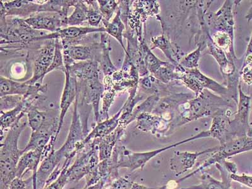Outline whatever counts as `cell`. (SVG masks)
<instances>
[{
    "mask_svg": "<svg viewBox=\"0 0 252 189\" xmlns=\"http://www.w3.org/2000/svg\"><path fill=\"white\" fill-rule=\"evenodd\" d=\"M21 121L8 130L1 140L0 148V189H8L11 181L16 177V170L20 157L24 154L18 146L22 131L28 126Z\"/></svg>",
    "mask_w": 252,
    "mask_h": 189,
    "instance_id": "obj_1",
    "label": "cell"
},
{
    "mask_svg": "<svg viewBox=\"0 0 252 189\" xmlns=\"http://www.w3.org/2000/svg\"><path fill=\"white\" fill-rule=\"evenodd\" d=\"M202 138H208V134H207L206 131L202 132L196 136L180 141L179 143L173 144L172 145L166 146V147L160 148V149L143 153L132 152L131 151L127 150L125 146H120V147H118V167L126 168L130 172H133V171L139 169V168L143 169L146 164L150 159L160 154L161 153L170 150L171 148L176 147L177 146L181 145L182 144Z\"/></svg>",
    "mask_w": 252,
    "mask_h": 189,
    "instance_id": "obj_2",
    "label": "cell"
},
{
    "mask_svg": "<svg viewBox=\"0 0 252 189\" xmlns=\"http://www.w3.org/2000/svg\"><path fill=\"white\" fill-rule=\"evenodd\" d=\"M249 137L244 136L237 137V138L231 139L230 140L226 141V143L218 146L217 150L213 152V156L209 158L208 160L205 161L196 170L193 171L190 174L184 177L182 179L179 180L178 182L189 179V178L196 174L197 172H201V171L213 165V164L222 163V161L226 160V159L229 157L242 154V153L249 152Z\"/></svg>",
    "mask_w": 252,
    "mask_h": 189,
    "instance_id": "obj_3",
    "label": "cell"
},
{
    "mask_svg": "<svg viewBox=\"0 0 252 189\" xmlns=\"http://www.w3.org/2000/svg\"><path fill=\"white\" fill-rule=\"evenodd\" d=\"M87 149H83L76 155V159L66 170L69 182L80 181L86 177L100 162L98 150L94 141L88 144Z\"/></svg>",
    "mask_w": 252,
    "mask_h": 189,
    "instance_id": "obj_4",
    "label": "cell"
},
{
    "mask_svg": "<svg viewBox=\"0 0 252 189\" xmlns=\"http://www.w3.org/2000/svg\"><path fill=\"white\" fill-rule=\"evenodd\" d=\"M224 102L223 99L215 96L211 93L205 94V91H202L196 98L186 103L188 107L182 112L180 125L210 116L213 105H222Z\"/></svg>",
    "mask_w": 252,
    "mask_h": 189,
    "instance_id": "obj_5",
    "label": "cell"
},
{
    "mask_svg": "<svg viewBox=\"0 0 252 189\" xmlns=\"http://www.w3.org/2000/svg\"><path fill=\"white\" fill-rule=\"evenodd\" d=\"M56 51V40L49 42L41 48L31 53V62L32 65L33 75L26 82L30 85L43 82L44 76L53 63Z\"/></svg>",
    "mask_w": 252,
    "mask_h": 189,
    "instance_id": "obj_6",
    "label": "cell"
},
{
    "mask_svg": "<svg viewBox=\"0 0 252 189\" xmlns=\"http://www.w3.org/2000/svg\"><path fill=\"white\" fill-rule=\"evenodd\" d=\"M78 105V95L74 103L73 118L66 140L59 150H56V152L62 159H66L69 157L75 158L78 155L76 149L79 144L82 143L86 138L85 130L81 122Z\"/></svg>",
    "mask_w": 252,
    "mask_h": 189,
    "instance_id": "obj_7",
    "label": "cell"
},
{
    "mask_svg": "<svg viewBox=\"0 0 252 189\" xmlns=\"http://www.w3.org/2000/svg\"><path fill=\"white\" fill-rule=\"evenodd\" d=\"M181 80L187 87L194 92L196 96H199L204 89H210L216 93L227 95L229 90L215 82L212 79L207 77L198 69H186L182 73Z\"/></svg>",
    "mask_w": 252,
    "mask_h": 189,
    "instance_id": "obj_8",
    "label": "cell"
},
{
    "mask_svg": "<svg viewBox=\"0 0 252 189\" xmlns=\"http://www.w3.org/2000/svg\"><path fill=\"white\" fill-rule=\"evenodd\" d=\"M47 85L36 83L30 85L26 82H18L1 76L0 78V96L20 95L24 98L31 96H39V93L44 94L47 91Z\"/></svg>",
    "mask_w": 252,
    "mask_h": 189,
    "instance_id": "obj_9",
    "label": "cell"
},
{
    "mask_svg": "<svg viewBox=\"0 0 252 189\" xmlns=\"http://www.w3.org/2000/svg\"><path fill=\"white\" fill-rule=\"evenodd\" d=\"M67 17L56 13H39L24 19L26 23L36 31L57 32L67 28Z\"/></svg>",
    "mask_w": 252,
    "mask_h": 189,
    "instance_id": "obj_10",
    "label": "cell"
},
{
    "mask_svg": "<svg viewBox=\"0 0 252 189\" xmlns=\"http://www.w3.org/2000/svg\"><path fill=\"white\" fill-rule=\"evenodd\" d=\"M94 32H105V29L104 27L102 28L67 27V28L61 29L57 32L49 33L43 37H40L38 39L37 41L59 39L62 40L63 46L71 45V42H75L76 40L80 39L83 36Z\"/></svg>",
    "mask_w": 252,
    "mask_h": 189,
    "instance_id": "obj_11",
    "label": "cell"
},
{
    "mask_svg": "<svg viewBox=\"0 0 252 189\" xmlns=\"http://www.w3.org/2000/svg\"><path fill=\"white\" fill-rule=\"evenodd\" d=\"M82 82L83 83V100L93 108L94 122L100 123L99 103L105 92L104 85L101 83L99 76Z\"/></svg>",
    "mask_w": 252,
    "mask_h": 189,
    "instance_id": "obj_12",
    "label": "cell"
},
{
    "mask_svg": "<svg viewBox=\"0 0 252 189\" xmlns=\"http://www.w3.org/2000/svg\"><path fill=\"white\" fill-rule=\"evenodd\" d=\"M64 73L66 76V81H65L64 88L63 92L62 100H61L59 128L56 136V139H57L59 136L67 110L74 101L76 100L79 94L77 78L72 75L67 69Z\"/></svg>",
    "mask_w": 252,
    "mask_h": 189,
    "instance_id": "obj_13",
    "label": "cell"
},
{
    "mask_svg": "<svg viewBox=\"0 0 252 189\" xmlns=\"http://www.w3.org/2000/svg\"><path fill=\"white\" fill-rule=\"evenodd\" d=\"M39 96H31L24 98V100L19 105L8 111L1 112V140L3 138L4 132L8 131L13 126L21 121L29 108L33 105V103L37 100Z\"/></svg>",
    "mask_w": 252,
    "mask_h": 189,
    "instance_id": "obj_14",
    "label": "cell"
},
{
    "mask_svg": "<svg viewBox=\"0 0 252 189\" xmlns=\"http://www.w3.org/2000/svg\"><path fill=\"white\" fill-rule=\"evenodd\" d=\"M40 8L41 4L24 0L6 2L4 3L1 1V19L8 16H17L24 19L34 13H40Z\"/></svg>",
    "mask_w": 252,
    "mask_h": 189,
    "instance_id": "obj_15",
    "label": "cell"
},
{
    "mask_svg": "<svg viewBox=\"0 0 252 189\" xmlns=\"http://www.w3.org/2000/svg\"><path fill=\"white\" fill-rule=\"evenodd\" d=\"M218 147L209 148L201 152H175L170 160L171 169L175 173V176L184 174L193 167L198 157L207 153L215 152Z\"/></svg>",
    "mask_w": 252,
    "mask_h": 189,
    "instance_id": "obj_16",
    "label": "cell"
},
{
    "mask_svg": "<svg viewBox=\"0 0 252 189\" xmlns=\"http://www.w3.org/2000/svg\"><path fill=\"white\" fill-rule=\"evenodd\" d=\"M123 107L111 119L102 121L96 124L95 127L87 135L82 143L79 144L78 150L79 153L84 149L88 144L95 139L102 138L113 132L118 128L119 125V118L122 114Z\"/></svg>",
    "mask_w": 252,
    "mask_h": 189,
    "instance_id": "obj_17",
    "label": "cell"
},
{
    "mask_svg": "<svg viewBox=\"0 0 252 189\" xmlns=\"http://www.w3.org/2000/svg\"><path fill=\"white\" fill-rule=\"evenodd\" d=\"M63 45V44H62ZM94 46L91 45H64L63 46L65 67L71 66L75 61H94Z\"/></svg>",
    "mask_w": 252,
    "mask_h": 189,
    "instance_id": "obj_18",
    "label": "cell"
},
{
    "mask_svg": "<svg viewBox=\"0 0 252 189\" xmlns=\"http://www.w3.org/2000/svg\"><path fill=\"white\" fill-rule=\"evenodd\" d=\"M125 128L118 126L111 134L102 138L94 139V141L98 148L100 161L110 158L112 157L116 143L120 140L125 133Z\"/></svg>",
    "mask_w": 252,
    "mask_h": 189,
    "instance_id": "obj_19",
    "label": "cell"
},
{
    "mask_svg": "<svg viewBox=\"0 0 252 189\" xmlns=\"http://www.w3.org/2000/svg\"><path fill=\"white\" fill-rule=\"evenodd\" d=\"M238 92H239V101L238 103V110L235 116V119L233 122L229 123V127L235 126H240L244 127L247 130V134L251 129V125L249 123L250 109H251V98L247 95L242 91V86L240 83L238 85Z\"/></svg>",
    "mask_w": 252,
    "mask_h": 189,
    "instance_id": "obj_20",
    "label": "cell"
},
{
    "mask_svg": "<svg viewBox=\"0 0 252 189\" xmlns=\"http://www.w3.org/2000/svg\"><path fill=\"white\" fill-rule=\"evenodd\" d=\"M65 67L81 82L99 76V63L94 60L74 63Z\"/></svg>",
    "mask_w": 252,
    "mask_h": 189,
    "instance_id": "obj_21",
    "label": "cell"
},
{
    "mask_svg": "<svg viewBox=\"0 0 252 189\" xmlns=\"http://www.w3.org/2000/svg\"><path fill=\"white\" fill-rule=\"evenodd\" d=\"M136 127L142 131H151L155 134L165 131L168 125L163 118L152 116L150 113H142L137 118Z\"/></svg>",
    "mask_w": 252,
    "mask_h": 189,
    "instance_id": "obj_22",
    "label": "cell"
},
{
    "mask_svg": "<svg viewBox=\"0 0 252 189\" xmlns=\"http://www.w3.org/2000/svg\"><path fill=\"white\" fill-rule=\"evenodd\" d=\"M216 165L221 173L222 181H218L217 179H214L211 175L207 174V173H204L201 176V182L199 185L178 189H231L230 188V180H228L230 179V175L228 177V174H225L226 172L222 168L223 166H222L219 163L216 164Z\"/></svg>",
    "mask_w": 252,
    "mask_h": 189,
    "instance_id": "obj_23",
    "label": "cell"
},
{
    "mask_svg": "<svg viewBox=\"0 0 252 189\" xmlns=\"http://www.w3.org/2000/svg\"><path fill=\"white\" fill-rule=\"evenodd\" d=\"M100 47V68L104 74L105 77H110L118 71V69L114 66L110 58V51L111 50V47H110L109 35L102 33L101 35Z\"/></svg>",
    "mask_w": 252,
    "mask_h": 189,
    "instance_id": "obj_24",
    "label": "cell"
},
{
    "mask_svg": "<svg viewBox=\"0 0 252 189\" xmlns=\"http://www.w3.org/2000/svg\"><path fill=\"white\" fill-rule=\"evenodd\" d=\"M207 44H208L209 54L212 55L219 63L222 74L228 76H232L236 69L235 64L233 62H229V60L227 59L224 51L216 46L213 43L212 40H209Z\"/></svg>",
    "mask_w": 252,
    "mask_h": 189,
    "instance_id": "obj_25",
    "label": "cell"
},
{
    "mask_svg": "<svg viewBox=\"0 0 252 189\" xmlns=\"http://www.w3.org/2000/svg\"><path fill=\"white\" fill-rule=\"evenodd\" d=\"M229 118L225 116H216L213 119L212 126L209 130L210 137L217 139L219 140L220 145H222L227 141L229 129Z\"/></svg>",
    "mask_w": 252,
    "mask_h": 189,
    "instance_id": "obj_26",
    "label": "cell"
},
{
    "mask_svg": "<svg viewBox=\"0 0 252 189\" xmlns=\"http://www.w3.org/2000/svg\"><path fill=\"white\" fill-rule=\"evenodd\" d=\"M27 115H28V124L31 128L32 132H35L41 129L48 122L49 119L53 116L47 112L40 111L33 105L29 108L27 111Z\"/></svg>",
    "mask_w": 252,
    "mask_h": 189,
    "instance_id": "obj_27",
    "label": "cell"
},
{
    "mask_svg": "<svg viewBox=\"0 0 252 189\" xmlns=\"http://www.w3.org/2000/svg\"><path fill=\"white\" fill-rule=\"evenodd\" d=\"M121 10L119 8L117 11V14L111 22L103 24L105 29V32L108 35L112 36L119 42V43L122 46L124 51L126 53L125 45L123 44V32L125 30V26L124 24L122 19H121Z\"/></svg>",
    "mask_w": 252,
    "mask_h": 189,
    "instance_id": "obj_28",
    "label": "cell"
},
{
    "mask_svg": "<svg viewBox=\"0 0 252 189\" xmlns=\"http://www.w3.org/2000/svg\"><path fill=\"white\" fill-rule=\"evenodd\" d=\"M83 1H76L73 7L75 10L72 14L67 17V24L70 27L80 26L83 22H87V14L89 6Z\"/></svg>",
    "mask_w": 252,
    "mask_h": 189,
    "instance_id": "obj_29",
    "label": "cell"
},
{
    "mask_svg": "<svg viewBox=\"0 0 252 189\" xmlns=\"http://www.w3.org/2000/svg\"><path fill=\"white\" fill-rule=\"evenodd\" d=\"M76 1H48L41 4L40 13H56L67 17V12L71 6H73Z\"/></svg>",
    "mask_w": 252,
    "mask_h": 189,
    "instance_id": "obj_30",
    "label": "cell"
},
{
    "mask_svg": "<svg viewBox=\"0 0 252 189\" xmlns=\"http://www.w3.org/2000/svg\"><path fill=\"white\" fill-rule=\"evenodd\" d=\"M140 47L143 53L144 61H145L146 69L151 73L155 75L161 67L167 64L168 63L162 62L157 58L146 46L145 42H141Z\"/></svg>",
    "mask_w": 252,
    "mask_h": 189,
    "instance_id": "obj_31",
    "label": "cell"
},
{
    "mask_svg": "<svg viewBox=\"0 0 252 189\" xmlns=\"http://www.w3.org/2000/svg\"><path fill=\"white\" fill-rule=\"evenodd\" d=\"M152 41L153 44H154L152 49H155V47H158L159 49H161L163 52L166 57L169 58L171 62L172 63H173V64L175 65V66H178L179 64L175 61V54L174 51H173L172 45L168 41L167 38L164 35L158 36V37L152 38Z\"/></svg>",
    "mask_w": 252,
    "mask_h": 189,
    "instance_id": "obj_32",
    "label": "cell"
},
{
    "mask_svg": "<svg viewBox=\"0 0 252 189\" xmlns=\"http://www.w3.org/2000/svg\"><path fill=\"white\" fill-rule=\"evenodd\" d=\"M97 1L99 10L103 16V24L109 23L115 12L119 8V3L114 0H98Z\"/></svg>",
    "mask_w": 252,
    "mask_h": 189,
    "instance_id": "obj_33",
    "label": "cell"
},
{
    "mask_svg": "<svg viewBox=\"0 0 252 189\" xmlns=\"http://www.w3.org/2000/svg\"><path fill=\"white\" fill-rule=\"evenodd\" d=\"M213 43L219 48L222 49L224 51L229 50L230 54L233 51V38L231 37L228 33L224 32L218 31L214 33L212 37Z\"/></svg>",
    "mask_w": 252,
    "mask_h": 189,
    "instance_id": "obj_34",
    "label": "cell"
},
{
    "mask_svg": "<svg viewBox=\"0 0 252 189\" xmlns=\"http://www.w3.org/2000/svg\"><path fill=\"white\" fill-rule=\"evenodd\" d=\"M87 3L89 5L87 14V22L92 28H98L102 22L103 16L99 10L98 3L95 1H90ZM98 2V1H97Z\"/></svg>",
    "mask_w": 252,
    "mask_h": 189,
    "instance_id": "obj_35",
    "label": "cell"
},
{
    "mask_svg": "<svg viewBox=\"0 0 252 189\" xmlns=\"http://www.w3.org/2000/svg\"><path fill=\"white\" fill-rule=\"evenodd\" d=\"M116 94V92L113 87L108 88L107 90H105L102 96L103 106L102 111L100 112V122L109 119L108 112H109L110 105L113 102Z\"/></svg>",
    "mask_w": 252,
    "mask_h": 189,
    "instance_id": "obj_36",
    "label": "cell"
},
{
    "mask_svg": "<svg viewBox=\"0 0 252 189\" xmlns=\"http://www.w3.org/2000/svg\"><path fill=\"white\" fill-rule=\"evenodd\" d=\"M71 159L67 158L65 159L64 163L62 166V172L58 179L55 181L52 182L49 185L45 186L43 189H63L66 184L68 183L69 181L66 175V170L69 166H70Z\"/></svg>",
    "mask_w": 252,
    "mask_h": 189,
    "instance_id": "obj_37",
    "label": "cell"
},
{
    "mask_svg": "<svg viewBox=\"0 0 252 189\" xmlns=\"http://www.w3.org/2000/svg\"><path fill=\"white\" fill-rule=\"evenodd\" d=\"M201 46L199 45L196 50L192 52L186 57L183 58L179 63L184 69H198L199 66V61L200 56H201Z\"/></svg>",
    "mask_w": 252,
    "mask_h": 189,
    "instance_id": "obj_38",
    "label": "cell"
},
{
    "mask_svg": "<svg viewBox=\"0 0 252 189\" xmlns=\"http://www.w3.org/2000/svg\"><path fill=\"white\" fill-rule=\"evenodd\" d=\"M24 97L20 95H6L1 97V111L4 109L12 110L24 100Z\"/></svg>",
    "mask_w": 252,
    "mask_h": 189,
    "instance_id": "obj_39",
    "label": "cell"
},
{
    "mask_svg": "<svg viewBox=\"0 0 252 189\" xmlns=\"http://www.w3.org/2000/svg\"><path fill=\"white\" fill-rule=\"evenodd\" d=\"M133 184L134 182L127 177H118L111 182L108 188L103 189H130Z\"/></svg>",
    "mask_w": 252,
    "mask_h": 189,
    "instance_id": "obj_40",
    "label": "cell"
},
{
    "mask_svg": "<svg viewBox=\"0 0 252 189\" xmlns=\"http://www.w3.org/2000/svg\"><path fill=\"white\" fill-rule=\"evenodd\" d=\"M230 179L252 189V176H249L244 173L242 175L231 174Z\"/></svg>",
    "mask_w": 252,
    "mask_h": 189,
    "instance_id": "obj_41",
    "label": "cell"
},
{
    "mask_svg": "<svg viewBox=\"0 0 252 189\" xmlns=\"http://www.w3.org/2000/svg\"><path fill=\"white\" fill-rule=\"evenodd\" d=\"M29 181L23 178L15 177L9 184L8 189H27Z\"/></svg>",
    "mask_w": 252,
    "mask_h": 189,
    "instance_id": "obj_42",
    "label": "cell"
},
{
    "mask_svg": "<svg viewBox=\"0 0 252 189\" xmlns=\"http://www.w3.org/2000/svg\"><path fill=\"white\" fill-rule=\"evenodd\" d=\"M242 74L245 83L247 85H251L252 84V67L251 65L242 69Z\"/></svg>",
    "mask_w": 252,
    "mask_h": 189,
    "instance_id": "obj_43",
    "label": "cell"
},
{
    "mask_svg": "<svg viewBox=\"0 0 252 189\" xmlns=\"http://www.w3.org/2000/svg\"><path fill=\"white\" fill-rule=\"evenodd\" d=\"M220 163L224 164V168H226V170H228V172H230L231 174H236V172H237V167H236V165L235 163H229V162L226 161V160L222 161V163Z\"/></svg>",
    "mask_w": 252,
    "mask_h": 189,
    "instance_id": "obj_44",
    "label": "cell"
},
{
    "mask_svg": "<svg viewBox=\"0 0 252 189\" xmlns=\"http://www.w3.org/2000/svg\"><path fill=\"white\" fill-rule=\"evenodd\" d=\"M107 182V180H102V181L98 182L97 184H94V185L89 187L85 186V188L83 189H103Z\"/></svg>",
    "mask_w": 252,
    "mask_h": 189,
    "instance_id": "obj_45",
    "label": "cell"
},
{
    "mask_svg": "<svg viewBox=\"0 0 252 189\" xmlns=\"http://www.w3.org/2000/svg\"><path fill=\"white\" fill-rule=\"evenodd\" d=\"M249 56H252V34L251 38V40H250L249 44L248 45V47H247L246 55H245V57Z\"/></svg>",
    "mask_w": 252,
    "mask_h": 189,
    "instance_id": "obj_46",
    "label": "cell"
},
{
    "mask_svg": "<svg viewBox=\"0 0 252 189\" xmlns=\"http://www.w3.org/2000/svg\"><path fill=\"white\" fill-rule=\"evenodd\" d=\"M130 189H149L146 187L140 185V184L134 183Z\"/></svg>",
    "mask_w": 252,
    "mask_h": 189,
    "instance_id": "obj_47",
    "label": "cell"
},
{
    "mask_svg": "<svg viewBox=\"0 0 252 189\" xmlns=\"http://www.w3.org/2000/svg\"><path fill=\"white\" fill-rule=\"evenodd\" d=\"M250 146H251V150H252V136L250 137Z\"/></svg>",
    "mask_w": 252,
    "mask_h": 189,
    "instance_id": "obj_48",
    "label": "cell"
},
{
    "mask_svg": "<svg viewBox=\"0 0 252 189\" xmlns=\"http://www.w3.org/2000/svg\"><path fill=\"white\" fill-rule=\"evenodd\" d=\"M250 125H251V126H252V123H251V124H250Z\"/></svg>",
    "mask_w": 252,
    "mask_h": 189,
    "instance_id": "obj_49",
    "label": "cell"
}]
</instances>
